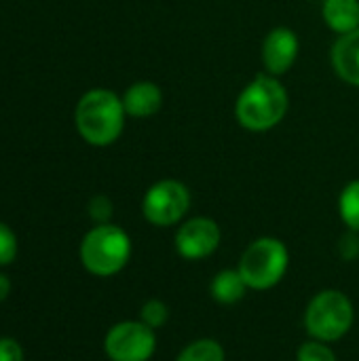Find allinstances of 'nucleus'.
<instances>
[{"label":"nucleus","mask_w":359,"mask_h":361,"mask_svg":"<svg viewBox=\"0 0 359 361\" xmlns=\"http://www.w3.org/2000/svg\"><path fill=\"white\" fill-rule=\"evenodd\" d=\"M248 283L243 281L241 273L237 269H224V271H218L209 283V294L212 298L218 302V305H224V307H231V305H237L245 298V292H248Z\"/></svg>","instance_id":"ddd939ff"},{"label":"nucleus","mask_w":359,"mask_h":361,"mask_svg":"<svg viewBox=\"0 0 359 361\" xmlns=\"http://www.w3.org/2000/svg\"><path fill=\"white\" fill-rule=\"evenodd\" d=\"M8 294H11V279L4 273H0V302H4Z\"/></svg>","instance_id":"412c9836"},{"label":"nucleus","mask_w":359,"mask_h":361,"mask_svg":"<svg viewBox=\"0 0 359 361\" xmlns=\"http://www.w3.org/2000/svg\"><path fill=\"white\" fill-rule=\"evenodd\" d=\"M125 106L110 89H91L87 91L74 110V123L80 137L91 146H110L114 144L125 129Z\"/></svg>","instance_id":"f03ea898"},{"label":"nucleus","mask_w":359,"mask_h":361,"mask_svg":"<svg viewBox=\"0 0 359 361\" xmlns=\"http://www.w3.org/2000/svg\"><path fill=\"white\" fill-rule=\"evenodd\" d=\"M80 262L95 277H112L121 273L131 258V239L125 228L108 222L95 224L80 241Z\"/></svg>","instance_id":"7ed1b4c3"},{"label":"nucleus","mask_w":359,"mask_h":361,"mask_svg":"<svg viewBox=\"0 0 359 361\" xmlns=\"http://www.w3.org/2000/svg\"><path fill=\"white\" fill-rule=\"evenodd\" d=\"M190 209V190L182 180L165 178L154 182L144 199L142 214L148 224L159 228H169L180 224Z\"/></svg>","instance_id":"423d86ee"},{"label":"nucleus","mask_w":359,"mask_h":361,"mask_svg":"<svg viewBox=\"0 0 359 361\" xmlns=\"http://www.w3.org/2000/svg\"><path fill=\"white\" fill-rule=\"evenodd\" d=\"M87 212H89V218H91L95 224H108V222L112 220L114 205H112V201H110L106 195H95V197L89 199Z\"/></svg>","instance_id":"a211bd4d"},{"label":"nucleus","mask_w":359,"mask_h":361,"mask_svg":"<svg viewBox=\"0 0 359 361\" xmlns=\"http://www.w3.org/2000/svg\"><path fill=\"white\" fill-rule=\"evenodd\" d=\"M355 324V309L351 298L341 290L317 292L305 309V330L313 341L339 343Z\"/></svg>","instance_id":"20e7f679"},{"label":"nucleus","mask_w":359,"mask_h":361,"mask_svg":"<svg viewBox=\"0 0 359 361\" xmlns=\"http://www.w3.org/2000/svg\"><path fill=\"white\" fill-rule=\"evenodd\" d=\"M339 214L345 226L359 235V180H351L339 197Z\"/></svg>","instance_id":"2eb2a0df"},{"label":"nucleus","mask_w":359,"mask_h":361,"mask_svg":"<svg viewBox=\"0 0 359 361\" xmlns=\"http://www.w3.org/2000/svg\"><path fill=\"white\" fill-rule=\"evenodd\" d=\"M123 106L131 118L154 116L163 106V91L152 80H138L123 93Z\"/></svg>","instance_id":"9d476101"},{"label":"nucleus","mask_w":359,"mask_h":361,"mask_svg":"<svg viewBox=\"0 0 359 361\" xmlns=\"http://www.w3.org/2000/svg\"><path fill=\"white\" fill-rule=\"evenodd\" d=\"M288 267V245L277 237H260L243 250L237 271L241 273L250 290L267 292L286 277Z\"/></svg>","instance_id":"39448f33"},{"label":"nucleus","mask_w":359,"mask_h":361,"mask_svg":"<svg viewBox=\"0 0 359 361\" xmlns=\"http://www.w3.org/2000/svg\"><path fill=\"white\" fill-rule=\"evenodd\" d=\"M222 241V231L214 218L207 216H195L184 222H180L174 245L180 258L197 262L203 258H209Z\"/></svg>","instance_id":"6e6552de"},{"label":"nucleus","mask_w":359,"mask_h":361,"mask_svg":"<svg viewBox=\"0 0 359 361\" xmlns=\"http://www.w3.org/2000/svg\"><path fill=\"white\" fill-rule=\"evenodd\" d=\"M176 361H226L224 347L214 341V338H199L188 343L180 353Z\"/></svg>","instance_id":"4468645a"},{"label":"nucleus","mask_w":359,"mask_h":361,"mask_svg":"<svg viewBox=\"0 0 359 361\" xmlns=\"http://www.w3.org/2000/svg\"><path fill=\"white\" fill-rule=\"evenodd\" d=\"M296 361H339L336 353L328 343L322 341H307L298 347L296 351Z\"/></svg>","instance_id":"f3484780"},{"label":"nucleus","mask_w":359,"mask_h":361,"mask_svg":"<svg viewBox=\"0 0 359 361\" xmlns=\"http://www.w3.org/2000/svg\"><path fill=\"white\" fill-rule=\"evenodd\" d=\"M157 351V334L146 324L118 322L104 336V353L110 361H150Z\"/></svg>","instance_id":"0eeeda50"},{"label":"nucleus","mask_w":359,"mask_h":361,"mask_svg":"<svg viewBox=\"0 0 359 361\" xmlns=\"http://www.w3.org/2000/svg\"><path fill=\"white\" fill-rule=\"evenodd\" d=\"M290 110V95L284 82L269 74H256L237 95L235 118L237 123L254 133L277 127Z\"/></svg>","instance_id":"f257e3e1"},{"label":"nucleus","mask_w":359,"mask_h":361,"mask_svg":"<svg viewBox=\"0 0 359 361\" xmlns=\"http://www.w3.org/2000/svg\"><path fill=\"white\" fill-rule=\"evenodd\" d=\"M15 258H17V237L8 224L0 222V267L13 264Z\"/></svg>","instance_id":"6ab92c4d"},{"label":"nucleus","mask_w":359,"mask_h":361,"mask_svg":"<svg viewBox=\"0 0 359 361\" xmlns=\"http://www.w3.org/2000/svg\"><path fill=\"white\" fill-rule=\"evenodd\" d=\"M330 59L336 76L343 82L359 87V27L336 38Z\"/></svg>","instance_id":"9b49d317"},{"label":"nucleus","mask_w":359,"mask_h":361,"mask_svg":"<svg viewBox=\"0 0 359 361\" xmlns=\"http://www.w3.org/2000/svg\"><path fill=\"white\" fill-rule=\"evenodd\" d=\"M300 53V40L298 34L292 27L277 25L273 27L262 42V66L264 72L273 76H284L292 70L296 63V57Z\"/></svg>","instance_id":"1a4fd4ad"},{"label":"nucleus","mask_w":359,"mask_h":361,"mask_svg":"<svg viewBox=\"0 0 359 361\" xmlns=\"http://www.w3.org/2000/svg\"><path fill=\"white\" fill-rule=\"evenodd\" d=\"M140 322L157 332L159 328H163L169 322V307L159 298H150L140 309Z\"/></svg>","instance_id":"dca6fc26"},{"label":"nucleus","mask_w":359,"mask_h":361,"mask_svg":"<svg viewBox=\"0 0 359 361\" xmlns=\"http://www.w3.org/2000/svg\"><path fill=\"white\" fill-rule=\"evenodd\" d=\"M23 347L15 338H0V361H23Z\"/></svg>","instance_id":"aec40b11"},{"label":"nucleus","mask_w":359,"mask_h":361,"mask_svg":"<svg viewBox=\"0 0 359 361\" xmlns=\"http://www.w3.org/2000/svg\"><path fill=\"white\" fill-rule=\"evenodd\" d=\"M322 17L339 36L349 34L359 27V0H324Z\"/></svg>","instance_id":"f8f14e48"}]
</instances>
